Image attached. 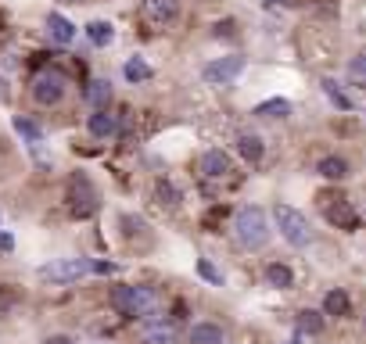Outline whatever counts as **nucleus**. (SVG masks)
Returning <instances> with one entry per match:
<instances>
[{
    "instance_id": "nucleus-32",
    "label": "nucleus",
    "mask_w": 366,
    "mask_h": 344,
    "mask_svg": "<svg viewBox=\"0 0 366 344\" xmlns=\"http://www.w3.org/2000/svg\"><path fill=\"white\" fill-rule=\"evenodd\" d=\"M4 97H8V93H4V79H0V101H4Z\"/></svg>"
},
{
    "instance_id": "nucleus-13",
    "label": "nucleus",
    "mask_w": 366,
    "mask_h": 344,
    "mask_svg": "<svg viewBox=\"0 0 366 344\" xmlns=\"http://www.w3.org/2000/svg\"><path fill=\"white\" fill-rule=\"evenodd\" d=\"M190 344H223V326L216 323H198L190 330Z\"/></svg>"
},
{
    "instance_id": "nucleus-18",
    "label": "nucleus",
    "mask_w": 366,
    "mask_h": 344,
    "mask_svg": "<svg viewBox=\"0 0 366 344\" xmlns=\"http://www.w3.org/2000/svg\"><path fill=\"white\" fill-rule=\"evenodd\" d=\"M237 154L248 158V161H258L263 158V140H258L255 133H241L237 137Z\"/></svg>"
},
{
    "instance_id": "nucleus-22",
    "label": "nucleus",
    "mask_w": 366,
    "mask_h": 344,
    "mask_svg": "<svg viewBox=\"0 0 366 344\" xmlns=\"http://www.w3.org/2000/svg\"><path fill=\"white\" fill-rule=\"evenodd\" d=\"M86 36H90V43H93V47H108L115 33H112V25H108V22H90V25H86Z\"/></svg>"
},
{
    "instance_id": "nucleus-21",
    "label": "nucleus",
    "mask_w": 366,
    "mask_h": 344,
    "mask_svg": "<svg viewBox=\"0 0 366 344\" xmlns=\"http://www.w3.org/2000/svg\"><path fill=\"white\" fill-rule=\"evenodd\" d=\"M298 330H302V333H324V312L302 309V312H298Z\"/></svg>"
},
{
    "instance_id": "nucleus-26",
    "label": "nucleus",
    "mask_w": 366,
    "mask_h": 344,
    "mask_svg": "<svg viewBox=\"0 0 366 344\" xmlns=\"http://www.w3.org/2000/svg\"><path fill=\"white\" fill-rule=\"evenodd\" d=\"M324 90H327V97H331L338 108H352V101H348V97L338 90V83H334V79H324Z\"/></svg>"
},
{
    "instance_id": "nucleus-5",
    "label": "nucleus",
    "mask_w": 366,
    "mask_h": 344,
    "mask_svg": "<svg viewBox=\"0 0 366 344\" xmlns=\"http://www.w3.org/2000/svg\"><path fill=\"white\" fill-rule=\"evenodd\" d=\"M33 97H36V104H43V108L58 104V101L65 97V76H62L58 69L36 72V79H33Z\"/></svg>"
},
{
    "instance_id": "nucleus-24",
    "label": "nucleus",
    "mask_w": 366,
    "mask_h": 344,
    "mask_svg": "<svg viewBox=\"0 0 366 344\" xmlns=\"http://www.w3.org/2000/svg\"><path fill=\"white\" fill-rule=\"evenodd\" d=\"M122 76H126L130 83H144V79H151V65L140 62V57H130L126 69H122Z\"/></svg>"
},
{
    "instance_id": "nucleus-6",
    "label": "nucleus",
    "mask_w": 366,
    "mask_h": 344,
    "mask_svg": "<svg viewBox=\"0 0 366 344\" xmlns=\"http://www.w3.org/2000/svg\"><path fill=\"white\" fill-rule=\"evenodd\" d=\"M69 208H72V215H79V219L93 215V208H97V190H93V183H90L86 176H72V183H69Z\"/></svg>"
},
{
    "instance_id": "nucleus-11",
    "label": "nucleus",
    "mask_w": 366,
    "mask_h": 344,
    "mask_svg": "<svg viewBox=\"0 0 366 344\" xmlns=\"http://www.w3.org/2000/svg\"><path fill=\"white\" fill-rule=\"evenodd\" d=\"M201 172H205V176H212V180L227 176V172H230V154H223V151H208V154L201 158Z\"/></svg>"
},
{
    "instance_id": "nucleus-25",
    "label": "nucleus",
    "mask_w": 366,
    "mask_h": 344,
    "mask_svg": "<svg viewBox=\"0 0 366 344\" xmlns=\"http://www.w3.org/2000/svg\"><path fill=\"white\" fill-rule=\"evenodd\" d=\"M348 79H352L355 86H362V90H366V50H362V54H355L352 62H348Z\"/></svg>"
},
{
    "instance_id": "nucleus-23",
    "label": "nucleus",
    "mask_w": 366,
    "mask_h": 344,
    "mask_svg": "<svg viewBox=\"0 0 366 344\" xmlns=\"http://www.w3.org/2000/svg\"><path fill=\"white\" fill-rule=\"evenodd\" d=\"M15 133H18V137H25V140H29L33 147H36V144L43 140V130H40V126H36L33 119H25V115H18V119H15Z\"/></svg>"
},
{
    "instance_id": "nucleus-31",
    "label": "nucleus",
    "mask_w": 366,
    "mask_h": 344,
    "mask_svg": "<svg viewBox=\"0 0 366 344\" xmlns=\"http://www.w3.org/2000/svg\"><path fill=\"white\" fill-rule=\"evenodd\" d=\"M263 4H266V8H277V4H280V0H263Z\"/></svg>"
},
{
    "instance_id": "nucleus-12",
    "label": "nucleus",
    "mask_w": 366,
    "mask_h": 344,
    "mask_svg": "<svg viewBox=\"0 0 366 344\" xmlns=\"http://www.w3.org/2000/svg\"><path fill=\"white\" fill-rule=\"evenodd\" d=\"M324 312H327V316H348V312H352V302H348V294L341 291V287L327 291V298H324Z\"/></svg>"
},
{
    "instance_id": "nucleus-28",
    "label": "nucleus",
    "mask_w": 366,
    "mask_h": 344,
    "mask_svg": "<svg viewBox=\"0 0 366 344\" xmlns=\"http://www.w3.org/2000/svg\"><path fill=\"white\" fill-rule=\"evenodd\" d=\"M159 197H162V205H176V201H180V194H176L169 183H159Z\"/></svg>"
},
{
    "instance_id": "nucleus-8",
    "label": "nucleus",
    "mask_w": 366,
    "mask_h": 344,
    "mask_svg": "<svg viewBox=\"0 0 366 344\" xmlns=\"http://www.w3.org/2000/svg\"><path fill=\"white\" fill-rule=\"evenodd\" d=\"M176 11H180V0H144V18L159 29L169 25L176 18Z\"/></svg>"
},
{
    "instance_id": "nucleus-27",
    "label": "nucleus",
    "mask_w": 366,
    "mask_h": 344,
    "mask_svg": "<svg viewBox=\"0 0 366 344\" xmlns=\"http://www.w3.org/2000/svg\"><path fill=\"white\" fill-rule=\"evenodd\" d=\"M198 273H201L205 280H212V283H223V273H219L212 262H208V258H201V262H198Z\"/></svg>"
},
{
    "instance_id": "nucleus-19",
    "label": "nucleus",
    "mask_w": 366,
    "mask_h": 344,
    "mask_svg": "<svg viewBox=\"0 0 366 344\" xmlns=\"http://www.w3.org/2000/svg\"><path fill=\"white\" fill-rule=\"evenodd\" d=\"M320 176H324V180H345V176H348V161L338 158V154L324 158V161H320Z\"/></svg>"
},
{
    "instance_id": "nucleus-3",
    "label": "nucleus",
    "mask_w": 366,
    "mask_h": 344,
    "mask_svg": "<svg viewBox=\"0 0 366 344\" xmlns=\"http://www.w3.org/2000/svg\"><path fill=\"white\" fill-rule=\"evenodd\" d=\"M273 219H277V229L284 234L287 244L305 248V244L312 241V226H309V219H305L298 208H291V205H277V208H273Z\"/></svg>"
},
{
    "instance_id": "nucleus-17",
    "label": "nucleus",
    "mask_w": 366,
    "mask_h": 344,
    "mask_svg": "<svg viewBox=\"0 0 366 344\" xmlns=\"http://www.w3.org/2000/svg\"><path fill=\"white\" fill-rule=\"evenodd\" d=\"M176 340V330L169 323H151L144 330V344H173Z\"/></svg>"
},
{
    "instance_id": "nucleus-4",
    "label": "nucleus",
    "mask_w": 366,
    "mask_h": 344,
    "mask_svg": "<svg viewBox=\"0 0 366 344\" xmlns=\"http://www.w3.org/2000/svg\"><path fill=\"white\" fill-rule=\"evenodd\" d=\"M90 269H93V262H86V258H58V262H50V265L40 269V280H47V283H72V280H83Z\"/></svg>"
},
{
    "instance_id": "nucleus-30",
    "label": "nucleus",
    "mask_w": 366,
    "mask_h": 344,
    "mask_svg": "<svg viewBox=\"0 0 366 344\" xmlns=\"http://www.w3.org/2000/svg\"><path fill=\"white\" fill-rule=\"evenodd\" d=\"M230 33H234V22H219L216 25V36H230Z\"/></svg>"
},
{
    "instance_id": "nucleus-10",
    "label": "nucleus",
    "mask_w": 366,
    "mask_h": 344,
    "mask_svg": "<svg viewBox=\"0 0 366 344\" xmlns=\"http://www.w3.org/2000/svg\"><path fill=\"white\" fill-rule=\"evenodd\" d=\"M47 33H50V40L55 43H62V47H69L72 40H76V25L65 18V15H47Z\"/></svg>"
},
{
    "instance_id": "nucleus-15",
    "label": "nucleus",
    "mask_w": 366,
    "mask_h": 344,
    "mask_svg": "<svg viewBox=\"0 0 366 344\" xmlns=\"http://www.w3.org/2000/svg\"><path fill=\"white\" fill-rule=\"evenodd\" d=\"M327 219L334 222V226H341V229H355V212H352V205H345V201H338V205H331L327 208Z\"/></svg>"
},
{
    "instance_id": "nucleus-1",
    "label": "nucleus",
    "mask_w": 366,
    "mask_h": 344,
    "mask_svg": "<svg viewBox=\"0 0 366 344\" xmlns=\"http://www.w3.org/2000/svg\"><path fill=\"white\" fill-rule=\"evenodd\" d=\"M234 237H237V244L241 248H263L266 241H270V222H266V212L263 208H255V205H248V208H241L237 215H234Z\"/></svg>"
},
{
    "instance_id": "nucleus-2",
    "label": "nucleus",
    "mask_w": 366,
    "mask_h": 344,
    "mask_svg": "<svg viewBox=\"0 0 366 344\" xmlns=\"http://www.w3.org/2000/svg\"><path fill=\"white\" fill-rule=\"evenodd\" d=\"M112 305L130 316V319H144L154 312V305H159V294L151 291V287H115L112 291Z\"/></svg>"
},
{
    "instance_id": "nucleus-9",
    "label": "nucleus",
    "mask_w": 366,
    "mask_h": 344,
    "mask_svg": "<svg viewBox=\"0 0 366 344\" xmlns=\"http://www.w3.org/2000/svg\"><path fill=\"white\" fill-rule=\"evenodd\" d=\"M86 130H90V137H97V140H108V137L115 133V115H112L108 108H93V115L86 119Z\"/></svg>"
},
{
    "instance_id": "nucleus-33",
    "label": "nucleus",
    "mask_w": 366,
    "mask_h": 344,
    "mask_svg": "<svg viewBox=\"0 0 366 344\" xmlns=\"http://www.w3.org/2000/svg\"><path fill=\"white\" fill-rule=\"evenodd\" d=\"M291 344H298V337H294V340H291Z\"/></svg>"
},
{
    "instance_id": "nucleus-29",
    "label": "nucleus",
    "mask_w": 366,
    "mask_h": 344,
    "mask_svg": "<svg viewBox=\"0 0 366 344\" xmlns=\"http://www.w3.org/2000/svg\"><path fill=\"white\" fill-rule=\"evenodd\" d=\"M43 344H76L72 337H65V333H55V337H47Z\"/></svg>"
},
{
    "instance_id": "nucleus-20",
    "label": "nucleus",
    "mask_w": 366,
    "mask_h": 344,
    "mask_svg": "<svg viewBox=\"0 0 366 344\" xmlns=\"http://www.w3.org/2000/svg\"><path fill=\"white\" fill-rule=\"evenodd\" d=\"M266 283H270V287H280V291H284V287L294 283V273H291L287 265L273 262V265H266Z\"/></svg>"
},
{
    "instance_id": "nucleus-14",
    "label": "nucleus",
    "mask_w": 366,
    "mask_h": 344,
    "mask_svg": "<svg viewBox=\"0 0 366 344\" xmlns=\"http://www.w3.org/2000/svg\"><path fill=\"white\" fill-rule=\"evenodd\" d=\"M255 115H258V119H284V115H291V101H284V97L263 101L255 108Z\"/></svg>"
},
{
    "instance_id": "nucleus-7",
    "label": "nucleus",
    "mask_w": 366,
    "mask_h": 344,
    "mask_svg": "<svg viewBox=\"0 0 366 344\" xmlns=\"http://www.w3.org/2000/svg\"><path fill=\"white\" fill-rule=\"evenodd\" d=\"M244 72V57L241 54H230V57H219V62H212V65H205L201 69V76H205V83H212V86H223V83H230V79H237Z\"/></svg>"
},
{
    "instance_id": "nucleus-16",
    "label": "nucleus",
    "mask_w": 366,
    "mask_h": 344,
    "mask_svg": "<svg viewBox=\"0 0 366 344\" xmlns=\"http://www.w3.org/2000/svg\"><path fill=\"white\" fill-rule=\"evenodd\" d=\"M86 101H90L93 108H108V104H112V83H108V79H93L90 90H86Z\"/></svg>"
}]
</instances>
